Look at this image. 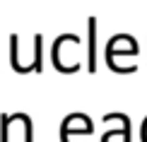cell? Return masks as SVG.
Listing matches in <instances>:
<instances>
[{"label":"cell","instance_id":"1","mask_svg":"<svg viewBox=\"0 0 147 142\" xmlns=\"http://www.w3.org/2000/svg\"><path fill=\"white\" fill-rule=\"evenodd\" d=\"M89 72L96 70V20H89Z\"/></svg>","mask_w":147,"mask_h":142},{"label":"cell","instance_id":"2","mask_svg":"<svg viewBox=\"0 0 147 142\" xmlns=\"http://www.w3.org/2000/svg\"><path fill=\"white\" fill-rule=\"evenodd\" d=\"M10 116L3 113L0 116V142H7V133H10Z\"/></svg>","mask_w":147,"mask_h":142}]
</instances>
